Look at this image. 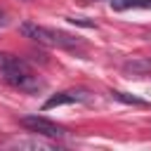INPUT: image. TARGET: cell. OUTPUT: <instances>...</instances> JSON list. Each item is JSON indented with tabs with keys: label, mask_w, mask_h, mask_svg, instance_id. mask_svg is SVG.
<instances>
[{
	"label": "cell",
	"mask_w": 151,
	"mask_h": 151,
	"mask_svg": "<svg viewBox=\"0 0 151 151\" xmlns=\"http://www.w3.org/2000/svg\"><path fill=\"white\" fill-rule=\"evenodd\" d=\"M2 78H5L7 85H12V87H17V90H21V92H28V94L40 92V90L45 87V83H42L31 68H21V71H2Z\"/></svg>",
	"instance_id": "cell-1"
},
{
	"label": "cell",
	"mask_w": 151,
	"mask_h": 151,
	"mask_svg": "<svg viewBox=\"0 0 151 151\" xmlns=\"http://www.w3.org/2000/svg\"><path fill=\"white\" fill-rule=\"evenodd\" d=\"M19 125H24L31 132L45 134V137H64L66 134V130L61 125H57V123H52L42 116H24V118H19Z\"/></svg>",
	"instance_id": "cell-2"
},
{
	"label": "cell",
	"mask_w": 151,
	"mask_h": 151,
	"mask_svg": "<svg viewBox=\"0 0 151 151\" xmlns=\"http://www.w3.org/2000/svg\"><path fill=\"white\" fill-rule=\"evenodd\" d=\"M19 33H21L24 38H31V40H35L38 45H45V47H57V45H54L52 28L38 26V24H33V21H24V24H19Z\"/></svg>",
	"instance_id": "cell-3"
},
{
	"label": "cell",
	"mask_w": 151,
	"mask_h": 151,
	"mask_svg": "<svg viewBox=\"0 0 151 151\" xmlns=\"http://www.w3.org/2000/svg\"><path fill=\"white\" fill-rule=\"evenodd\" d=\"M123 73L130 78H146L151 76V57H134L123 64Z\"/></svg>",
	"instance_id": "cell-4"
},
{
	"label": "cell",
	"mask_w": 151,
	"mask_h": 151,
	"mask_svg": "<svg viewBox=\"0 0 151 151\" xmlns=\"http://www.w3.org/2000/svg\"><path fill=\"white\" fill-rule=\"evenodd\" d=\"M83 99H85V92H59V94L50 97V99L42 104V111H47V109H54V106H61V104L83 101Z\"/></svg>",
	"instance_id": "cell-5"
},
{
	"label": "cell",
	"mask_w": 151,
	"mask_h": 151,
	"mask_svg": "<svg viewBox=\"0 0 151 151\" xmlns=\"http://www.w3.org/2000/svg\"><path fill=\"white\" fill-rule=\"evenodd\" d=\"M21 68H31L26 59L7 54V52H0V71H21Z\"/></svg>",
	"instance_id": "cell-6"
},
{
	"label": "cell",
	"mask_w": 151,
	"mask_h": 151,
	"mask_svg": "<svg viewBox=\"0 0 151 151\" xmlns=\"http://www.w3.org/2000/svg\"><path fill=\"white\" fill-rule=\"evenodd\" d=\"M52 35H54V45L57 47H64V50H73V47L83 45L80 38H76L71 33H64V31H57V28H52Z\"/></svg>",
	"instance_id": "cell-7"
},
{
	"label": "cell",
	"mask_w": 151,
	"mask_h": 151,
	"mask_svg": "<svg viewBox=\"0 0 151 151\" xmlns=\"http://www.w3.org/2000/svg\"><path fill=\"white\" fill-rule=\"evenodd\" d=\"M111 97H113V99H118V101H123V104L146 106V101H142V99H137V97H132V94H127V92H111Z\"/></svg>",
	"instance_id": "cell-8"
},
{
	"label": "cell",
	"mask_w": 151,
	"mask_h": 151,
	"mask_svg": "<svg viewBox=\"0 0 151 151\" xmlns=\"http://www.w3.org/2000/svg\"><path fill=\"white\" fill-rule=\"evenodd\" d=\"M14 146L19 149H50V144L40 142V139H19V142H12Z\"/></svg>",
	"instance_id": "cell-9"
},
{
	"label": "cell",
	"mask_w": 151,
	"mask_h": 151,
	"mask_svg": "<svg viewBox=\"0 0 151 151\" xmlns=\"http://www.w3.org/2000/svg\"><path fill=\"white\" fill-rule=\"evenodd\" d=\"M111 7L116 12H123V9H130L132 7V0H111Z\"/></svg>",
	"instance_id": "cell-10"
},
{
	"label": "cell",
	"mask_w": 151,
	"mask_h": 151,
	"mask_svg": "<svg viewBox=\"0 0 151 151\" xmlns=\"http://www.w3.org/2000/svg\"><path fill=\"white\" fill-rule=\"evenodd\" d=\"M71 24L76 26H85V28H94V21H87V19H80V17H66Z\"/></svg>",
	"instance_id": "cell-11"
},
{
	"label": "cell",
	"mask_w": 151,
	"mask_h": 151,
	"mask_svg": "<svg viewBox=\"0 0 151 151\" xmlns=\"http://www.w3.org/2000/svg\"><path fill=\"white\" fill-rule=\"evenodd\" d=\"M132 7H142V9H151V0H132Z\"/></svg>",
	"instance_id": "cell-12"
},
{
	"label": "cell",
	"mask_w": 151,
	"mask_h": 151,
	"mask_svg": "<svg viewBox=\"0 0 151 151\" xmlns=\"http://www.w3.org/2000/svg\"><path fill=\"white\" fill-rule=\"evenodd\" d=\"M0 24H5V12L0 9Z\"/></svg>",
	"instance_id": "cell-13"
},
{
	"label": "cell",
	"mask_w": 151,
	"mask_h": 151,
	"mask_svg": "<svg viewBox=\"0 0 151 151\" xmlns=\"http://www.w3.org/2000/svg\"><path fill=\"white\" fill-rule=\"evenodd\" d=\"M90 2H97V0H90Z\"/></svg>",
	"instance_id": "cell-14"
}]
</instances>
